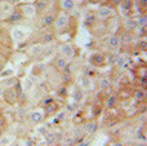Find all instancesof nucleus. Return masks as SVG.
<instances>
[{
    "label": "nucleus",
    "mask_w": 147,
    "mask_h": 146,
    "mask_svg": "<svg viewBox=\"0 0 147 146\" xmlns=\"http://www.w3.org/2000/svg\"><path fill=\"white\" fill-rule=\"evenodd\" d=\"M22 13L26 16V17H34L36 14V8L31 4L27 5H23L22 7Z\"/></svg>",
    "instance_id": "8"
},
{
    "label": "nucleus",
    "mask_w": 147,
    "mask_h": 146,
    "mask_svg": "<svg viewBox=\"0 0 147 146\" xmlns=\"http://www.w3.org/2000/svg\"><path fill=\"white\" fill-rule=\"evenodd\" d=\"M8 1H9V3H12V4H13V3H16V1H17V0H8Z\"/></svg>",
    "instance_id": "26"
},
{
    "label": "nucleus",
    "mask_w": 147,
    "mask_h": 146,
    "mask_svg": "<svg viewBox=\"0 0 147 146\" xmlns=\"http://www.w3.org/2000/svg\"><path fill=\"white\" fill-rule=\"evenodd\" d=\"M59 53H61V56H63L65 58L71 59L75 57V49L72 48L71 44L65 43V44H61V45H59Z\"/></svg>",
    "instance_id": "4"
},
{
    "label": "nucleus",
    "mask_w": 147,
    "mask_h": 146,
    "mask_svg": "<svg viewBox=\"0 0 147 146\" xmlns=\"http://www.w3.org/2000/svg\"><path fill=\"white\" fill-rule=\"evenodd\" d=\"M116 14L115 10L112 9L111 7H101L98 10H97V17L101 18V20H106V18H110V17H114Z\"/></svg>",
    "instance_id": "5"
},
{
    "label": "nucleus",
    "mask_w": 147,
    "mask_h": 146,
    "mask_svg": "<svg viewBox=\"0 0 147 146\" xmlns=\"http://www.w3.org/2000/svg\"><path fill=\"white\" fill-rule=\"evenodd\" d=\"M136 26H137V23H136L133 20H127L125 21V27L129 28V30H133Z\"/></svg>",
    "instance_id": "17"
},
{
    "label": "nucleus",
    "mask_w": 147,
    "mask_h": 146,
    "mask_svg": "<svg viewBox=\"0 0 147 146\" xmlns=\"http://www.w3.org/2000/svg\"><path fill=\"white\" fill-rule=\"evenodd\" d=\"M61 7L63 10H72L75 8V0H61Z\"/></svg>",
    "instance_id": "10"
},
{
    "label": "nucleus",
    "mask_w": 147,
    "mask_h": 146,
    "mask_svg": "<svg viewBox=\"0 0 147 146\" xmlns=\"http://www.w3.org/2000/svg\"><path fill=\"white\" fill-rule=\"evenodd\" d=\"M115 101H116V98L115 97H111L109 100V106H112V105H115Z\"/></svg>",
    "instance_id": "24"
},
{
    "label": "nucleus",
    "mask_w": 147,
    "mask_h": 146,
    "mask_svg": "<svg viewBox=\"0 0 147 146\" xmlns=\"http://www.w3.org/2000/svg\"><path fill=\"white\" fill-rule=\"evenodd\" d=\"M96 17L97 16H89V17H86V23H93Z\"/></svg>",
    "instance_id": "22"
},
{
    "label": "nucleus",
    "mask_w": 147,
    "mask_h": 146,
    "mask_svg": "<svg viewBox=\"0 0 147 146\" xmlns=\"http://www.w3.org/2000/svg\"><path fill=\"white\" fill-rule=\"evenodd\" d=\"M30 35V28L28 27H23V26H14L12 28V38L14 41L21 43L23 41L27 36Z\"/></svg>",
    "instance_id": "1"
},
{
    "label": "nucleus",
    "mask_w": 147,
    "mask_h": 146,
    "mask_svg": "<svg viewBox=\"0 0 147 146\" xmlns=\"http://www.w3.org/2000/svg\"><path fill=\"white\" fill-rule=\"evenodd\" d=\"M69 22H70L69 14L65 12H61L58 14V17L56 18V21H54V26H56L57 30H63V28L69 25Z\"/></svg>",
    "instance_id": "3"
},
{
    "label": "nucleus",
    "mask_w": 147,
    "mask_h": 146,
    "mask_svg": "<svg viewBox=\"0 0 147 146\" xmlns=\"http://www.w3.org/2000/svg\"><path fill=\"white\" fill-rule=\"evenodd\" d=\"M14 12V7L9 1H1L0 3V20H7Z\"/></svg>",
    "instance_id": "2"
},
{
    "label": "nucleus",
    "mask_w": 147,
    "mask_h": 146,
    "mask_svg": "<svg viewBox=\"0 0 147 146\" xmlns=\"http://www.w3.org/2000/svg\"><path fill=\"white\" fill-rule=\"evenodd\" d=\"M14 82H16V80L14 79H9V80H5V85H7V87H10V85H13V84H14Z\"/></svg>",
    "instance_id": "23"
},
{
    "label": "nucleus",
    "mask_w": 147,
    "mask_h": 146,
    "mask_svg": "<svg viewBox=\"0 0 147 146\" xmlns=\"http://www.w3.org/2000/svg\"><path fill=\"white\" fill-rule=\"evenodd\" d=\"M101 87L103 88V89H105V88H109L110 87V80L106 79V78H105V79H102L101 80Z\"/></svg>",
    "instance_id": "20"
},
{
    "label": "nucleus",
    "mask_w": 147,
    "mask_h": 146,
    "mask_svg": "<svg viewBox=\"0 0 147 146\" xmlns=\"http://www.w3.org/2000/svg\"><path fill=\"white\" fill-rule=\"evenodd\" d=\"M146 23H147V18H146V17H141V18H138L137 25H140V26H145Z\"/></svg>",
    "instance_id": "21"
},
{
    "label": "nucleus",
    "mask_w": 147,
    "mask_h": 146,
    "mask_svg": "<svg viewBox=\"0 0 147 146\" xmlns=\"http://www.w3.org/2000/svg\"><path fill=\"white\" fill-rule=\"evenodd\" d=\"M35 146H44V145H41V144H38V145H35Z\"/></svg>",
    "instance_id": "28"
},
{
    "label": "nucleus",
    "mask_w": 147,
    "mask_h": 146,
    "mask_svg": "<svg viewBox=\"0 0 147 146\" xmlns=\"http://www.w3.org/2000/svg\"><path fill=\"white\" fill-rule=\"evenodd\" d=\"M30 120L32 123H41L44 120V113L41 110H35V111H31L30 113Z\"/></svg>",
    "instance_id": "6"
},
{
    "label": "nucleus",
    "mask_w": 147,
    "mask_h": 146,
    "mask_svg": "<svg viewBox=\"0 0 147 146\" xmlns=\"http://www.w3.org/2000/svg\"><path fill=\"white\" fill-rule=\"evenodd\" d=\"M0 93H1V91H0Z\"/></svg>",
    "instance_id": "30"
},
{
    "label": "nucleus",
    "mask_w": 147,
    "mask_h": 146,
    "mask_svg": "<svg viewBox=\"0 0 147 146\" xmlns=\"http://www.w3.org/2000/svg\"><path fill=\"white\" fill-rule=\"evenodd\" d=\"M54 21H56V16L49 13V14H47L45 17H44V25H47V26L54 25Z\"/></svg>",
    "instance_id": "13"
},
{
    "label": "nucleus",
    "mask_w": 147,
    "mask_h": 146,
    "mask_svg": "<svg viewBox=\"0 0 147 146\" xmlns=\"http://www.w3.org/2000/svg\"><path fill=\"white\" fill-rule=\"evenodd\" d=\"M36 132L39 135H41V136H45L48 133V129H47L45 126H39V127H36Z\"/></svg>",
    "instance_id": "16"
},
{
    "label": "nucleus",
    "mask_w": 147,
    "mask_h": 146,
    "mask_svg": "<svg viewBox=\"0 0 147 146\" xmlns=\"http://www.w3.org/2000/svg\"><path fill=\"white\" fill-rule=\"evenodd\" d=\"M130 9H132V0H124L121 3V10L124 13H128L130 12Z\"/></svg>",
    "instance_id": "14"
},
{
    "label": "nucleus",
    "mask_w": 147,
    "mask_h": 146,
    "mask_svg": "<svg viewBox=\"0 0 147 146\" xmlns=\"http://www.w3.org/2000/svg\"><path fill=\"white\" fill-rule=\"evenodd\" d=\"M4 123H5V122H4V119H3V118H0V128H1V127L4 126Z\"/></svg>",
    "instance_id": "25"
},
{
    "label": "nucleus",
    "mask_w": 147,
    "mask_h": 146,
    "mask_svg": "<svg viewBox=\"0 0 147 146\" xmlns=\"http://www.w3.org/2000/svg\"><path fill=\"white\" fill-rule=\"evenodd\" d=\"M97 1H106V0H97Z\"/></svg>",
    "instance_id": "29"
},
{
    "label": "nucleus",
    "mask_w": 147,
    "mask_h": 146,
    "mask_svg": "<svg viewBox=\"0 0 147 146\" xmlns=\"http://www.w3.org/2000/svg\"><path fill=\"white\" fill-rule=\"evenodd\" d=\"M13 144V137L9 135H3L0 137V146H10Z\"/></svg>",
    "instance_id": "11"
},
{
    "label": "nucleus",
    "mask_w": 147,
    "mask_h": 146,
    "mask_svg": "<svg viewBox=\"0 0 147 146\" xmlns=\"http://www.w3.org/2000/svg\"><path fill=\"white\" fill-rule=\"evenodd\" d=\"M67 64H69V59L65 58L63 56H59L58 58H57V61H56V65H57L58 69H65V67L67 66Z\"/></svg>",
    "instance_id": "12"
},
{
    "label": "nucleus",
    "mask_w": 147,
    "mask_h": 146,
    "mask_svg": "<svg viewBox=\"0 0 147 146\" xmlns=\"http://www.w3.org/2000/svg\"><path fill=\"white\" fill-rule=\"evenodd\" d=\"M13 146H21L20 144H14V145H13Z\"/></svg>",
    "instance_id": "27"
},
{
    "label": "nucleus",
    "mask_w": 147,
    "mask_h": 146,
    "mask_svg": "<svg viewBox=\"0 0 147 146\" xmlns=\"http://www.w3.org/2000/svg\"><path fill=\"white\" fill-rule=\"evenodd\" d=\"M120 44H121V39L116 35H111V36H109V39H107V45L112 49L119 48Z\"/></svg>",
    "instance_id": "7"
},
{
    "label": "nucleus",
    "mask_w": 147,
    "mask_h": 146,
    "mask_svg": "<svg viewBox=\"0 0 147 146\" xmlns=\"http://www.w3.org/2000/svg\"><path fill=\"white\" fill-rule=\"evenodd\" d=\"M97 128H98V126H97V123H94V122H92V123H88V124H86V127H85V131H86V133L92 135V133H94V132L97 131Z\"/></svg>",
    "instance_id": "15"
},
{
    "label": "nucleus",
    "mask_w": 147,
    "mask_h": 146,
    "mask_svg": "<svg viewBox=\"0 0 147 146\" xmlns=\"http://www.w3.org/2000/svg\"><path fill=\"white\" fill-rule=\"evenodd\" d=\"M45 140H47V144H52V142L54 141V135L53 133H47Z\"/></svg>",
    "instance_id": "19"
},
{
    "label": "nucleus",
    "mask_w": 147,
    "mask_h": 146,
    "mask_svg": "<svg viewBox=\"0 0 147 146\" xmlns=\"http://www.w3.org/2000/svg\"><path fill=\"white\" fill-rule=\"evenodd\" d=\"M124 61H125V56H120V57H117V59L115 62H116V65L119 67H123V65H124Z\"/></svg>",
    "instance_id": "18"
},
{
    "label": "nucleus",
    "mask_w": 147,
    "mask_h": 146,
    "mask_svg": "<svg viewBox=\"0 0 147 146\" xmlns=\"http://www.w3.org/2000/svg\"><path fill=\"white\" fill-rule=\"evenodd\" d=\"M22 85H23V91H25V92H31V91L34 89V87H35V83L32 82L31 78H25Z\"/></svg>",
    "instance_id": "9"
}]
</instances>
